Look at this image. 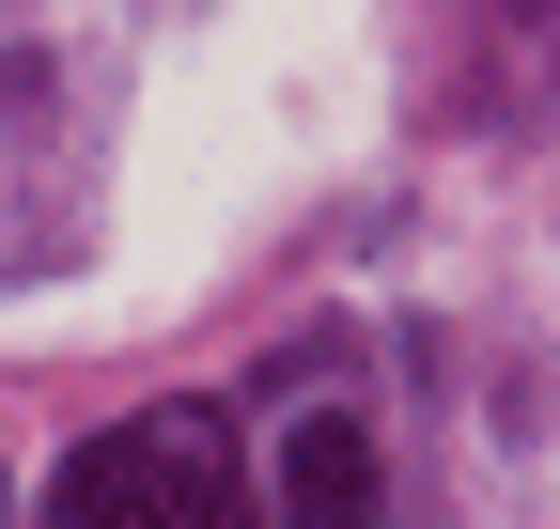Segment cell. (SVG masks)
<instances>
[{
    "label": "cell",
    "instance_id": "obj_2",
    "mask_svg": "<svg viewBox=\"0 0 560 529\" xmlns=\"http://www.w3.org/2000/svg\"><path fill=\"white\" fill-rule=\"evenodd\" d=\"M280 529H374L389 483H374V421H342V405H296L280 421Z\"/></svg>",
    "mask_w": 560,
    "mask_h": 529
},
{
    "label": "cell",
    "instance_id": "obj_1",
    "mask_svg": "<svg viewBox=\"0 0 560 529\" xmlns=\"http://www.w3.org/2000/svg\"><path fill=\"white\" fill-rule=\"evenodd\" d=\"M47 529H249V468L219 405H140L62 468Z\"/></svg>",
    "mask_w": 560,
    "mask_h": 529
}]
</instances>
